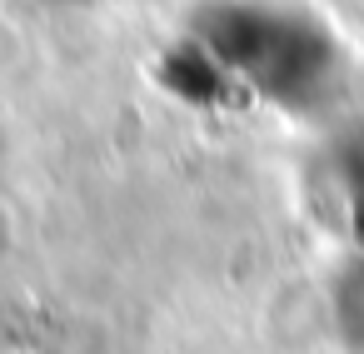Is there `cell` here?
I'll return each mask as SVG.
<instances>
[{
	"instance_id": "6da1fadb",
	"label": "cell",
	"mask_w": 364,
	"mask_h": 354,
	"mask_svg": "<svg viewBox=\"0 0 364 354\" xmlns=\"http://www.w3.org/2000/svg\"><path fill=\"white\" fill-rule=\"evenodd\" d=\"M190 36L250 95L289 115H314L344 90V50L304 11L269 0H225L190 26Z\"/></svg>"
},
{
	"instance_id": "7a4b0ae2",
	"label": "cell",
	"mask_w": 364,
	"mask_h": 354,
	"mask_svg": "<svg viewBox=\"0 0 364 354\" xmlns=\"http://www.w3.org/2000/svg\"><path fill=\"white\" fill-rule=\"evenodd\" d=\"M334 314H339V334L349 339V349L364 354V254L344 269L339 294H334Z\"/></svg>"
},
{
	"instance_id": "3957f363",
	"label": "cell",
	"mask_w": 364,
	"mask_h": 354,
	"mask_svg": "<svg viewBox=\"0 0 364 354\" xmlns=\"http://www.w3.org/2000/svg\"><path fill=\"white\" fill-rule=\"evenodd\" d=\"M339 180H344L354 210L364 215V120H359V125L344 135V145H339Z\"/></svg>"
},
{
	"instance_id": "277c9868",
	"label": "cell",
	"mask_w": 364,
	"mask_h": 354,
	"mask_svg": "<svg viewBox=\"0 0 364 354\" xmlns=\"http://www.w3.org/2000/svg\"><path fill=\"white\" fill-rule=\"evenodd\" d=\"M50 6H90V0H50Z\"/></svg>"
}]
</instances>
